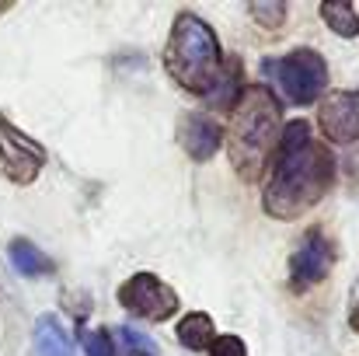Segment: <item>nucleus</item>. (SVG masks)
Instances as JSON below:
<instances>
[{"label":"nucleus","mask_w":359,"mask_h":356,"mask_svg":"<svg viewBox=\"0 0 359 356\" xmlns=\"http://www.w3.org/2000/svg\"><path fill=\"white\" fill-rule=\"evenodd\" d=\"M244 63H241L238 56H231L227 63H224V74H220V81H217V88L206 95V102L217 109V112H234V105H238V98L244 95Z\"/></svg>","instance_id":"obj_11"},{"label":"nucleus","mask_w":359,"mask_h":356,"mask_svg":"<svg viewBox=\"0 0 359 356\" xmlns=\"http://www.w3.org/2000/svg\"><path fill=\"white\" fill-rule=\"evenodd\" d=\"M81 346L88 356H116V343L105 329H81Z\"/></svg>","instance_id":"obj_16"},{"label":"nucleus","mask_w":359,"mask_h":356,"mask_svg":"<svg viewBox=\"0 0 359 356\" xmlns=\"http://www.w3.org/2000/svg\"><path fill=\"white\" fill-rule=\"evenodd\" d=\"M7 7H11V4H0V14H4V11H7Z\"/></svg>","instance_id":"obj_20"},{"label":"nucleus","mask_w":359,"mask_h":356,"mask_svg":"<svg viewBox=\"0 0 359 356\" xmlns=\"http://www.w3.org/2000/svg\"><path fill=\"white\" fill-rule=\"evenodd\" d=\"M116 301H119L122 311H129L133 318L140 322H168L178 315L182 301H178V290L171 283H164L157 272H133L129 279H122V286L116 290Z\"/></svg>","instance_id":"obj_5"},{"label":"nucleus","mask_w":359,"mask_h":356,"mask_svg":"<svg viewBox=\"0 0 359 356\" xmlns=\"http://www.w3.org/2000/svg\"><path fill=\"white\" fill-rule=\"evenodd\" d=\"M129 356H143V353H129Z\"/></svg>","instance_id":"obj_21"},{"label":"nucleus","mask_w":359,"mask_h":356,"mask_svg":"<svg viewBox=\"0 0 359 356\" xmlns=\"http://www.w3.org/2000/svg\"><path fill=\"white\" fill-rule=\"evenodd\" d=\"M262 74L293 105H314L328 91V60L311 46H300L286 56L262 60Z\"/></svg>","instance_id":"obj_4"},{"label":"nucleus","mask_w":359,"mask_h":356,"mask_svg":"<svg viewBox=\"0 0 359 356\" xmlns=\"http://www.w3.org/2000/svg\"><path fill=\"white\" fill-rule=\"evenodd\" d=\"M7 258H11L14 272H21L25 279H42V276H49V272L56 269L53 258H49L35 241H28V237H14V241L7 244Z\"/></svg>","instance_id":"obj_10"},{"label":"nucleus","mask_w":359,"mask_h":356,"mask_svg":"<svg viewBox=\"0 0 359 356\" xmlns=\"http://www.w3.org/2000/svg\"><path fill=\"white\" fill-rule=\"evenodd\" d=\"M283 105L265 84H248L244 95L238 98L231 126L224 133V147L231 157L234 175L244 182H258L279 147L283 136Z\"/></svg>","instance_id":"obj_2"},{"label":"nucleus","mask_w":359,"mask_h":356,"mask_svg":"<svg viewBox=\"0 0 359 356\" xmlns=\"http://www.w3.org/2000/svg\"><path fill=\"white\" fill-rule=\"evenodd\" d=\"M175 336H178V346H185L189 353H203V350L213 346L217 325H213V318H210L206 311H189V315L178 322Z\"/></svg>","instance_id":"obj_12"},{"label":"nucleus","mask_w":359,"mask_h":356,"mask_svg":"<svg viewBox=\"0 0 359 356\" xmlns=\"http://www.w3.org/2000/svg\"><path fill=\"white\" fill-rule=\"evenodd\" d=\"M318 126L328 143L359 140V91H328L318 109Z\"/></svg>","instance_id":"obj_8"},{"label":"nucleus","mask_w":359,"mask_h":356,"mask_svg":"<svg viewBox=\"0 0 359 356\" xmlns=\"http://www.w3.org/2000/svg\"><path fill=\"white\" fill-rule=\"evenodd\" d=\"M35 353L39 356H74V343L56 315H42L35 322Z\"/></svg>","instance_id":"obj_13"},{"label":"nucleus","mask_w":359,"mask_h":356,"mask_svg":"<svg viewBox=\"0 0 359 356\" xmlns=\"http://www.w3.org/2000/svg\"><path fill=\"white\" fill-rule=\"evenodd\" d=\"M349 329H353V332L359 336V301L353 304V311H349Z\"/></svg>","instance_id":"obj_19"},{"label":"nucleus","mask_w":359,"mask_h":356,"mask_svg":"<svg viewBox=\"0 0 359 356\" xmlns=\"http://www.w3.org/2000/svg\"><path fill=\"white\" fill-rule=\"evenodd\" d=\"M318 14H321V21H325L339 39H356L359 35V11L353 4H346V0H325V4L318 7Z\"/></svg>","instance_id":"obj_14"},{"label":"nucleus","mask_w":359,"mask_h":356,"mask_svg":"<svg viewBox=\"0 0 359 356\" xmlns=\"http://www.w3.org/2000/svg\"><path fill=\"white\" fill-rule=\"evenodd\" d=\"M224 63H227V56H224V46H220L217 32L210 28V21H203L196 11H178L171 21L168 46H164L168 77L182 91L206 98L217 88Z\"/></svg>","instance_id":"obj_3"},{"label":"nucleus","mask_w":359,"mask_h":356,"mask_svg":"<svg viewBox=\"0 0 359 356\" xmlns=\"http://www.w3.org/2000/svg\"><path fill=\"white\" fill-rule=\"evenodd\" d=\"M335 182V157L328 143L314 140L311 122L293 119L283 126L279 147L269 161L262 210L272 220H300L311 213Z\"/></svg>","instance_id":"obj_1"},{"label":"nucleus","mask_w":359,"mask_h":356,"mask_svg":"<svg viewBox=\"0 0 359 356\" xmlns=\"http://www.w3.org/2000/svg\"><path fill=\"white\" fill-rule=\"evenodd\" d=\"M175 136H178V147L199 164H206L224 147V129L217 126V119H210L206 112H185L178 119Z\"/></svg>","instance_id":"obj_9"},{"label":"nucleus","mask_w":359,"mask_h":356,"mask_svg":"<svg viewBox=\"0 0 359 356\" xmlns=\"http://www.w3.org/2000/svg\"><path fill=\"white\" fill-rule=\"evenodd\" d=\"M248 14H251V21H255L258 28L279 32L283 21H286V14H290V7H286L283 0H251V4H248Z\"/></svg>","instance_id":"obj_15"},{"label":"nucleus","mask_w":359,"mask_h":356,"mask_svg":"<svg viewBox=\"0 0 359 356\" xmlns=\"http://www.w3.org/2000/svg\"><path fill=\"white\" fill-rule=\"evenodd\" d=\"M119 336L126 339V346H129V353H143V356H161L157 350V343H150L143 332H136V329H129V325H122Z\"/></svg>","instance_id":"obj_18"},{"label":"nucleus","mask_w":359,"mask_h":356,"mask_svg":"<svg viewBox=\"0 0 359 356\" xmlns=\"http://www.w3.org/2000/svg\"><path fill=\"white\" fill-rule=\"evenodd\" d=\"M335 265V244L321 228H307L304 237L297 241L293 255H290V290L293 294H307L314 286H321L328 279Z\"/></svg>","instance_id":"obj_6"},{"label":"nucleus","mask_w":359,"mask_h":356,"mask_svg":"<svg viewBox=\"0 0 359 356\" xmlns=\"http://www.w3.org/2000/svg\"><path fill=\"white\" fill-rule=\"evenodd\" d=\"M210 356H248V346H244V339H241V336L224 332V336H217V339H213Z\"/></svg>","instance_id":"obj_17"},{"label":"nucleus","mask_w":359,"mask_h":356,"mask_svg":"<svg viewBox=\"0 0 359 356\" xmlns=\"http://www.w3.org/2000/svg\"><path fill=\"white\" fill-rule=\"evenodd\" d=\"M46 161L49 150L39 140H32L25 129H18L11 119L0 116V168L14 185H32L42 175Z\"/></svg>","instance_id":"obj_7"}]
</instances>
